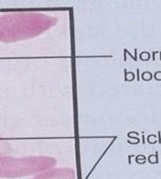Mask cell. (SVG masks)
<instances>
[{"label":"cell","instance_id":"1","mask_svg":"<svg viewBox=\"0 0 161 179\" xmlns=\"http://www.w3.org/2000/svg\"><path fill=\"white\" fill-rule=\"evenodd\" d=\"M58 18L37 12H13L0 16V42L13 43L37 37L58 24Z\"/></svg>","mask_w":161,"mask_h":179},{"label":"cell","instance_id":"2","mask_svg":"<svg viewBox=\"0 0 161 179\" xmlns=\"http://www.w3.org/2000/svg\"><path fill=\"white\" fill-rule=\"evenodd\" d=\"M57 160L47 156H28L15 158L0 156V178H20L34 175L55 167Z\"/></svg>","mask_w":161,"mask_h":179},{"label":"cell","instance_id":"3","mask_svg":"<svg viewBox=\"0 0 161 179\" xmlns=\"http://www.w3.org/2000/svg\"><path fill=\"white\" fill-rule=\"evenodd\" d=\"M33 179H76V173L70 167H53L37 173Z\"/></svg>","mask_w":161,"mask_h":179},{"label":"cell","instance_id":"4","mask_svg":"<svg viewBox=\"0 0 161 179\" xmlns=\"http://www.w3.org/2000/svg\"><path fill=\"white\" fill-rule=\"evenodd\" d=\"M12 151L13 149L12 146L10 145V143L8 142L6 138H4L0 134V156L8 155V154L12 153Z\"/></svg>","mask_w":161,"mask_h":179},{"label":"cell","instance_id":"5","mask_svg":"<svg viewBox=\"0 0 161 179\" xmlns=\"http://www.w3.org/2000/svg\"><path fill=\"white\" fill-rule=\"evenodd\" d=\"M147 162H149V164H158V162H159V160H158V152H156L155 154H152V155H149V158L147 159Z\"/></svg>","mask_w":161,"mask_h":179},{"label":"cell","instance_id":"6","mask_svg":"<svg viewBox=\"0 0 161 179\" xmlns=\"http://www.w3.org/2000/svg\"><path fill=\"white\" fill-rule=\"evenodd\" d=\"M152 78H153L152 73L149 71H144V73H142V75H141V79H143L144 81H150Z\"/></svg>","mask_w":161,"mask_h":179},{"label":"cell","instance_id":"7","mask_svg":"<svg viewBox=\"0 0 161 179\" xmlns=\"http://www.w3.org/2000/svg\"><path fill=\"white\" fill-rule=\"evenodd\" d=\"M151 58V54L147 51H143L142 53L140 54V59L142 60L143 62H147L149 61Z\"/></svg>","mask_w":161,"mask_h":179},{"label":"cell","instance_id":"8","mask_svg":"<svg viewBox=\"0 0 161 179\" xmlns=\"http://www.w3.org/2000/svg\"><path fill=\"white\" fill-rule=\"evenodd\" d=\"M135 160H136V162L139 164H146V162H147V158H146V156H144V155H139L137 157H135Z\"/></svg>","mask_w":161,"mask_h":179},{"label":"cell","instance_id":"9","mask_svg":"<svg viewBox=\"0 0 161 179\" xmlns=\"http://www.w3.org/2000/svg\"><path fill=\"white\" fill-rule=\"evenodd\" d=\"M147 141L149 144H156V143H157V137H156V135L150 134V135H149L147 137Z\"/></svg>","mask_w":161,"mask_h":179},{"label":"cell","instance_id":"10","mask_svg":"<svg viewBox=\"0 0 161 179\" xmlns=\"http://www.w3.org/2000/svg\"><path fill=\"white\" fill-rule=\"evenodd\" d=\"M135 75L134 73H128L127 71H125V80L126 81H133L135 79Z\"/></svg>","mask_w":161,"mask_h":179},{"label":"cell","instance_id":"11","mask_svg":"<svg viewBox=\"0 0 161 179\" xmlns=\"http://www.w3.org/2000/svg\"><path fill=\"white\" fill-rule=\"evenodd\" d=\"M153 78L157 81H161V71H155L153 75Z\"/></svg>","mask_w":161,"mask_h":179},{"label":"cell","instance_id":"12","mask_svg":"<svg viewBox=\"0 0 161 179\" xmlns=\"http://www.w3.org/2000/svg\"><path fill=\"white\" fill-rule=\"evenodd\" d=\"M128 143L133 144V145L139 144V143H140V139H139V138H130V139L128 140Z\"/></svg>","mask_w":161,"mask_h":179},{"label":"cell","instance_id":"13","mask_svg":"<svg viewBox=\"0 0 161 179\" xmlns=\"http://www.w3.org/2000/svg\"><path fill=\"white\" fill-rule=\"evenodd\" d=\"M128 137L129 138H139V132H136V131H131V132L128 133Z\"/></svg>","mask_w":161,"mask_h":179},{"label":"cell","instance_id":"14","mask_svg":"<svg viewBox=\"0 0 161 179\" xmlns=\"http://www.w3.org/2000/svg\"><path fill=\"white\" fill-rule=\"evenodd\" d=\"M156 54H159V52H158V51H154V52H152V54H151V58H152V61L153 62L156 60V58H155Z\"/></svg>","mask_w":161,"mask_h":179},{"label":"cell","instance_id":"15","mask_svg":"<svg viewBox=\"0 0 161 179\" xmlns=\"http://www.w3.org/2000/svg\"><path fill=\"white\" fill-rule=\"evenodd\" d=\"M157 136H158V139H157V142L158 143H159V144H161V131L159 130V131H158V132H157Z\"/></svg>","mask_w":161,"mask_h":179},{"label":"cell","instance_id":"16","mask_svg":"<svg viewBox=\"0 0 161 179\" xmlns=\"http://www.w3.org/2000/svg\"><path fill=\"white\" fill-rule=\"evenodd\" d=\"M137 79H138V81L141 79V75H140V69H137Z\"/></svg>","mask_w":161,"mask_h":179},{"label":"cell","instance_id":"17","mask_svg":"<svg viewBox=\"0 0 161 179\" xmlns=\"http://www.w3.org/2000/svg\"><path fill=\"white\" fill-rule=\"evenodd\" d=\"M142 138H143V144H146V137H145V134H143V136H142Z\"/></svg>","mask_w":161,"mask_h":179},{"label":"cell","instance_id":"18","mask_svg":"<svg viewBox=\"0 0 161 179\" xmlns=\"http://www.w3.org/2000/svg\"><path fill=\"white\" fill-rule=\"evenodd\" d=\"M135 156H129V164H131V161H132V159L134 158Z\"/></svg>","mask_w":161,"mask_h":179},{"label":"cell","instance_id":"19","mask_svg":"<svg viewBox=\"0 0 161 179\" xmlns=\"http://www.w3.org/2000/svg\"><path fill=\"white\" fill-rule=\"evenodd\" d=\"M159 59H160V61H161V52H159Z\"/></svg>","mask_w":161,"mask_h":179}]
</instances>
